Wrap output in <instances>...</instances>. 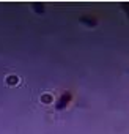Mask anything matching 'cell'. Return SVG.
<instances>
[{
  "label": "cell",
  "instance_id": "4",
  "mask_svg": "<svg viewBox=\"0 0 129 134\" xmlns=\"http://www.w3.org/2000/svg\"><path fill=\"white\" fill-rule=\"evenodd\" d=\"M127 74H129V70H127Z\"/></svg>",
  "mask_w": 129,
  "mask_h": 134
},
{
  "label": "cell",
  "instance_id": "2",
  "mask_svg": "<svg viewBox=\"0 0 129 134\" xmlns=\"http://www.w3.org/2000/svg\"><path fill=\"white\" fill-rule=\"evenodd\" d=\"M7 82H8V85H14V84H17V77L16 76H8Z\"/></svg>",
  "mask_w": 129,
  "mask_h": 134
},
{
  "label": "cell",
  "instance_id": "3",
  "mask_svg": "<svg viewBox=\"0 0 129 134\" xmlns=\"http://www.w3.org/2000/svg\"><path fill=\"white\" fill-rule=\"evenodd\" d=\"M33 10H35V11H39V13H43V11H44V7H43L41 3H38V5L35 3V5H33Z\"/></svg>",
  "mask_w": 129,
  "mask_h": 134
},
{
  "label": "cell",
  "instance_id": "1",
  "mask_svg": "<svg viewBox=\"0 0 129 134\" xmlns=\"http://www.w3.org/2000/svg\"><path fill=\"white\" fill-rule=\"evenodd\" d=\"M69 101H71V92H63V95L60 96V99H58L57 104H55V109H57V110L64 109V107L68 106Z\"/></svg>",
  "mask_w": 129,
  "mask_h": 134
}]
</instances>
